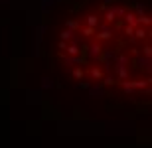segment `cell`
<instances>
[{"label":"cell","instance_id":"cell-1","mask_svg":"<svg viewBox=\"0 0 152 148\" xmlns=\"http://www.w3.org/2000/svg\"><path fill=\"white\" fill-rule=\"evenodd\" d=\"M97 24H99V18H97V16H93V14H91V16H87V26L95 28Z\"/></svg>","mask_w":152,"mask_h":148},{"label":"cell","instance_id":"cell-2","mask_svg":"<svg viewBox=\"0 0 152 148\" xmlns=\"http://www.w3.org/2000/svg\"><path fill=\"white\" fill-rule=\"evenodd\" d=\"M146 34H148V30H142V28L136 30V38H140V40H142V38H146Z\"/></svg>","mask_w":152,"mask_h":148},{"label":"cell","instance_id":"cell-3","mask_svg":"<svg viewBox=\"0 0 152 148\" xmlns=\"http://www.w3.org/2000/svg\"><path fill=\"white\" fill-rule=\"evenodd\" d=\"M61 38H63V40H69V38H71V32H63Z\"/></svg>","mask_w":152,"mask_h":148}]
</instances>
